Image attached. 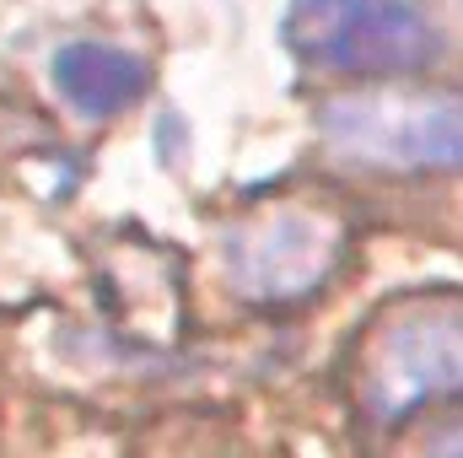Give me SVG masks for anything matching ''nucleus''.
Segmentation results:
<instances>
[{"label":"nucleus","instance_id":"20e7f679","mask_svg":"<svg viewBox=\"0 0 463 458\" xmlns=\"http://www.w3.org/2000/svg\"><path fill=\"white\" fill-rule=\"evenodd\" d=\"M340 248H345V237L329 216L275 211V216H259V222H242L227 232V275L237 297L286 308V302L313 297L335 275Z\"/></svg>","mask_w":463,"mask_h":458},{"label":"nucleus","instance_id":"423d86ee","mask_svg":"<svg viewBox=\"0 0 463 458\" xmlns=\"http://www.w3.org/2000/svg\"><path fill=\"white\" fill-rule=\"evenodd\" d=\"M420 458H463V421H442V426H431V437H426Z\"/></svg>","mask_w":463,"mask_h":458},{"label":"nucleus","instance_id":"7ed1b4c3","mask_svg":"<svg viewBox=\"0 0 463 458\" xmlns=\"http://www.w3.org/2000/svg\"><path fill=\"white\" fill-rule=\"evenodd\" d=\"M442 394H463V302L415 297L366 350V405L393 421Z\"/></svg>","mask_w":463,"mask_h":458},{"label":"nucleus","instance_id":"f257e3e1","mask_svg":"<svg viewBox=\"0 0 463 458\" xmlns=\"http://www.w3.org/2000/svg\"><path fill=\"white\" fill-rule=\"evenodd\" d=\"M286 49L329 76L393 81L426 71L442 38L415 0H291Z\"/></svg>","mask_w":463,"mask_h":458},{"label":"nucleus","instance_id":"39448f33","mask_svg":"<svg viewBox=\"0 0 463 458\" xmlns=\"http://www.w3.org/2000/svg\"><path fill=\"white\" fill-rule=\"evenodd\" d=\"M49 76H54V92L81 119H114L129 103H140L151 87V65L118 43H103V38L60 43L49 60Z\"/></svg>","mask_w":463,"mask_h":458},{"label":"nucleus","instance_id":"f03ea898","mask_svg":"<svg viewBox=\"0 0 463 458\" xmlns=\"http://www.w3.org/2000/svg\"><path fill=\"white\" fill-rule=\"evenodd\" d=\"M335 157L383 173H463V98L448 92H350L318 109Z\"/></svg>","mask_w":463,"mask_h":458}]
</instances>
